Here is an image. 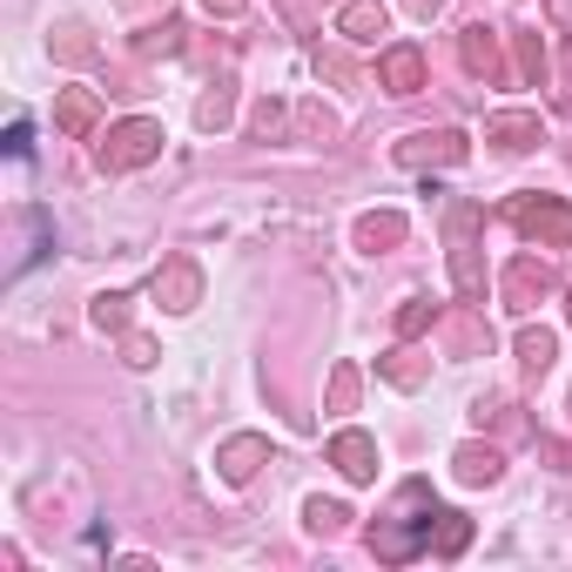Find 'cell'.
<instances>
[{"label": "cell", "mask_w": 572, "mask_h": 572, "mask_svg": "<svg viewBox=\"0 0 572 572\" xmlns=\"http://www.w3.org/2000/svg\"><path fill=\"white\" fill-rule=\"evenodd\" d=\"M451 465H458V478H465V485H492V478L506 471V458H499L492 445H458V458H451Z\"/></svg>", "instance_id": "9c48e42d"}, {"label": "cell", "mask_w": 572, "mask_h": 572, "mask_svg": "<svg viewBox=\"0 0 572 572\" xmlns=\"http://www.w3.org/2000/svg\"><path fill=\"white\" fill-rule=\"evenodd\" d=\"M465 61H471L478 74H492V81H499V74H506V61H499V34H492V28H465Z\"/></svg>", "instance_id": "7c38bea8"}, {"label": "cell", "mask_w": 572, "mask_h": 572, "mask_svg": "<svg viewBox=\"0 0 572 572\" xmlns=\"http://www.w3.org/2000/svg\"><path fill=\"white\" fill-rule=\"evenodd\" d=\"M155 155H162V122H122L102 142V169H142Z\"/></svg>", "instance_id": "6da1fadb"}, {"label": "cell", "mask_w": 572, "mask_h": 572, "mask_svg": "<svg viewBox=\"0 0 572 572\" xmlns=\"http://www.w3.org/2000/svg\"><path fill=\"white\" fill-rule=\"evenodd\" d=\"M404 8H412V14H425V21H431V14L445 8V0H404Z\"/></svg>", "instance_id": "d4e9b609"}, {"label": "cell", "mask_w": 572, "mask_h": 572, "mask_svg": "<svg viewBox=\"0 0 572 572\" xmlns=\"http://www.w3.org/2000/svg\"><path fill=\"white\" fill-rule=\"evenodd\" d=\"M95 323H102V331H122V323H128V297H95Z\"/></svg>", "instance_id": "ac0fdd59"}, {"label": "cell", "mask_w": 572, "mask_h": 572, "mask_svg": "<svg viewBox=\"0 0 572 572\" xmlns=\"http://www.w3.org/2000/svg\"><path fill=\"white\" fill-rule=\"evenodd\" d=\"M128 364H135V371L155 364V344H148V337H128Z\"/></svg>", "instance_id": "603a6c76"}, {"label": "cell", "mask_w": 572, "mask_h": 572, "mask_svg": "<svg viewBox=\"0 0 572 572\" xmlns=\"http://www.w3.org/2000/svg\"><path fill=\"white\" fill-rule=\"evenodd\" d=\"M155 303L162 310H196L202 303V270L189 257H169V263L155 270Z\"/></svg>", "instance_id": "3957f363"}, {"label": "cell", "mask_w": 572, "mask_h": 572, "mask_svg": "<svg viewBox=\"0 0 572 572\" xmlns=\"http://www.w3.org/2000/svg\"><path fill=\"white\" fill-rule=\"evenodd\" d=\"M552 357H559V337L552 331H519V364L526 371H545Z\"/></svg>", "instance_id": "9a60e30c"}, {"label": "cell", "mask_w": 572, "mask_h": 572, "mask_svg": "<svg viewBox=\"0 0 572 572\" xmlns=\"http://www.w3.org/2000/svg\"><path fill=\"white\" fill-rule=\"evenodd\" d=\"M344 519H351V512H344L337 499H310V532H344Z\"/></svg>", "instance_id": "e0dca14e"}, {"label": "cell", "mask_w": 572, "mask_h": 572, "mask_svg": "<svg viewBox=\"0 0 572 572\" xmlns=\"http://www.w3.org/2000/svg\"><path fill=\"white\" fill-rule=\"evenodd\" d=\"M222 122H229V95H209L202 102V128H222Z\"/></svg>", "instance_id": "44dd1931"}, {"label": "cell", "mask_w": 572, "mask_h": 572, "mask_svg": "<svg viewBox=\"0 0 572 572\" xmlns=\"http://www.w3.org/2000/svg\"><path fill=\"white\" fill-rule=\"evenodd\" d=\"M506 283H512V303H519V310H532L539 297H552V290H559V283H552V270H539L532 257H526V263H512V277H506Z\"/></svg>", "instance_id": "30bf717a"}, {"label": "cell", "mask_w": 572, "mask_h": 572, "mask_svg": "<svg viewBox=\"0 0 572 572\" xmlns=\"http://www.w3.org/2000/svg\"><path fill=\"white\" fill-rule=\"evenodd\" d=\"M202 8H209V14H222V21H229V14H242V0H202Z\"/></svg>", "instance_id": "cb8c5ba5"}, {"label": "cell", "mask_w": 572, "mask_h": 572, "mask_svg": "<svg viewBox=\"0 0 572 572\" xmlns=\"http://www.w3.org/2000/svg\"><path fill=\"white\" fill-rule=\"evenodd\" d=\"M552 14H559V21H572V0H552Z\"/></svg>", "instance_id": "484cf974"}, {"label": "cell", "mask_w": 572, "mask_h": 572, "mask_svg": "<svg viewBox=\"0 0 572 572\" xmlns=\"http://www.w3.org/2000/svg\"><path fill=\"white\" fill-rule=\"evenodd\" d=\"M54 122H61L67 135H89V122H95V95H89V89H67V95L54 102Z\"/></svg>", "instance_id": "4fadbf2b"}, {"label": "cell", "mask_w": 572, "mask_h": 572, "mask_svg": "<svg viewBox=\"0 0 572 572\" xmlns=\"http://www.w3.org/2000/svg\"><path fill=\"white\" fill-rule=\"evenodd\" d=\"M425 323H431V310H425V303H412V310L397 316V331H425Z\"/></svg>", "instance_id": "7402d4cb"}, {"label": "cell", "mask_w": 572, "mask_h": 572, "mask_svg": "<svg viewBox=\"0 0 572 572\" xmlns=\"http://www.w3.org/2000/svg\"><path fill=\"white\" fill-rule=\"evenodd\" d=\"M465 539H471V519H465V512H445V526H438V559H458Z\"/></svg>", "instance_id": "2e32d148"}, {"label": "cell", "mask_w": 572, "mask_h": 572, "mask_svg": "<svg viewBox=\"0 0 572 572\" xmlns=\"http://www.w3.org/2000/svg\"><path fill=\"white\" fill-rule=\"evenodd\" d=\"M331 458H337V471H344L351 485H371V478H377V445H371L364 431H337V438H331Z\"/></svg>", "instance_id": "5b68a950"}, {"label": "cell", "mask_w": 572, "mask_h": 572, "mask_svg": "<svg viewBox=\"0 0 572 572\" xmlns=\"http://www.w3.org/2000/svg\"><path fill=\"white\" fill-rule=\"evenodd\" d=\"M391 242H404V216H397V209H377V216L357 222V250L377 257V250H391Z\"/></svg>", "instance_id": "8fae6325"}, {"label": "cell", "mask_w": 572, "mask_h": 572, "mask_svg": "<svg viewBox=\"0 0 572 572\" xmlns=\"http://www.w3.org/2000/svg\"><path fill=\"white\" fill-rule=\"evenodd\" d=\"M351 397H357V371H337V384H331V404H337V412H351Z\"/></svg>", "instance_id": "ffe728a7"}, {"label": "cell", "mask_w": 572, "mask_h": 572, "mask_svg": "<svg viewBox=\"0 0 572 572\" xmlns=\"http://www.w3.org/2000/svg\"><path fill=\"white\" fill-rule=\"evenodd\" d=\"M257 135H263V142L283 135V102H263V108H257Z\"/></svg>", "instance_id": "d6986e66"}, {"label": "cell", "mask_w": 572, "mask_h": 572, "mask_svg": "<svg viewBox=\"0 0 572 572\" xmlns=\"http://www.w3.org/2000/svg\"><path fill=\"white\" fill-rule=\"evenodd\" d=\"M351 41H384L391 34V14L377 8V0H344V21H337Z\"/></svg>", "instance_id": "ba28073f"}, {"label": "cell", "mask_w": 572, "mask_h": 572, "mask_svg": "<svg viewBox=\"0 0 572 572\" xmlns=\"http://www.w3.org/2000/svg\"><path fill=\"white\" fill-rule=\"evenodd\" d=\"M397 162H412V169H431V162H465V135L458 128L412 135V142H397Z\"/></svg>", "instance_id": "277c9868"}, {"label": "cell", "mask_w": 572, "mask_h": 572, "mask_svg": "<svg viewBox=\"0 0 572 572\" xmlns=\"http://www.w3.org/2000/svg\"><path fill=\"white\" fill-rule=\"evenodd\" d=\"M512 216H519V229H526V236L552 242V250H572V209H565V202L539 196V202H519Z\"/></svg>", "instance_id": "7a4b0ae2"}, {"label": "cell", "mask_w": 572, "mask_h": 572, "mask_svg": "<svg viewBox=\"0 0 572 572\" xmlns=\"http://www.w3.org/2000/svg\"><path fill=\"white\" fill-rule=\"evenodd\" d=\"M377 74H384L391 95H418V89H425V54H418V48H384Z\"/></svg>", "instance_id": "8992f818"}, {"label": "cell", "mask_w": 572, "mask_h": 572, "mask_svg": "<svg viewBox=\"0 0 572 572\" xmlns=\"http://www.w3.org/2000/svg\"><path fill=\"white\" fill-rule=\"evenodd\" d=\"M263 458H270V445H263L257 431H242V438H229V445L216 451V465H222V478H229V485H242V478H250Z\"/></svg>", "instance_id": "52a82bcc"}, {"label": "cell", "mask_w": 572, "mask_h": 572, "mask_svg": "<svg viewBox=\"0 0 572 572\" xmlns=\"http://www.w3.org/2000/svg\"><path fill=\"white\" fill-rule=\"evenodd\" d=\"M492 135L506 148H532L539 142V115H492Z\"/></svg>", "instance_id": "5bb4252c"}]
</instances>
